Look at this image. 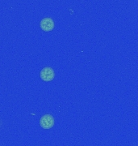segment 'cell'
Wrapping results in <instances>:
<instances>
[{"label":"cell","mask_w":138,"mask_h":146,"mask_svg":"<svg viewBox=\"0 0 138 146\" xmlns=\"http://www.w3.org/2000/svg\"><path fill=\"white\" fill-rule=\"evenodd\" d=\"M55 123V120L53 116L51 115H43L40 119V124L44 129H50Z\"/></svg>","instance_id":"1"},{"label":"cell","mask_w":138,"mask_h":146,"mask_svg":"<svg viewBox=\"0 0 138 146\" xmlns=\"http://www.w3.org/2000/svg\"><path fill=\"white\" fill-rule=\"evenodd\" d=\"M40 76L42 80L49 82V81H52L54 77H55V72L53 68H49V67H45L41 70V73H40Z\"/></svg>","instance_id":"2"},{"label":"cell","mask_w":138,"mask_h":146,"mask_svg":"<svg viewBox=\"0 0 138 146\" xmlns=\"http://www.w3.org/2000/svg\"><path fill=\"white\" fill-rule=\"evenodd\" d=\"M40 26H41L42 30H44V31L45 32H49L52 31L54 29L55 24H54V21H53V19L47 17V18H44L41 21Z\"/></svg>","instance_id":"3"}]
</instances>
